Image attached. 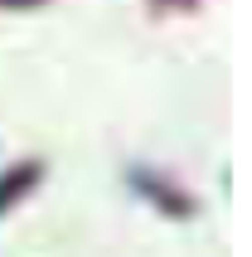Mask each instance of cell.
<instances>
[{"instance_id": "1", "label": "cell", "mask_w": 252, "mask_h": 257, "mask_svg": "<svg viewBox=\"0 0 252 257\" xmlns=\"http://www.w3.org/2000/svg\"><path fill=\"white\" fill-rule=\"evenodd\" d=\"M34 180H39V160H29V165H15V170L0 180V214H5V209H10V199L20 194V189H29Z\"/></svg>"}, {"instance_id": "2", "label": "cell", "mask_w": 252, "mask_h": 257, "mask_svg": "<svg viewBox=\"0 0 252 257\" xmlns=\"http://www.w3.org/2000/svg\"><path fill=\"white\" fill-rule=\"evenodd\" d=\"M136 185H146V189H151L155 199H160V209H170V214H189V199H184V194H170L160 180H151V175H136Z\"/></svg>"}]
</instances>
